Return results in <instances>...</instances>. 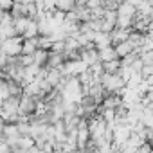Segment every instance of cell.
I'll return each instance as SVG.
<instances>
[{
    "label": "cell",
    "instance_id": "obj_6",
    "mask_svg": "<svg viewBox=\"0 0 153 153\" xmlns=\"http://www.w3.org/2000/svg\"><path fill=\"white\" fill-rule=\"evenodd\" d=\"M27 22H29V16H16V18L13 20L15 29H16V34H22V36H24V31H25V27H27Z\"/></svg>",
    "mask_w": 153,
    "mask_h": 153
},
{
    "label": "cell",
    "instance_id": "obj_10",
    "mask_svg": "<svg viewBox=\"0 0 153 153\" xmlns=\"http://www.w3.org/2000/svg\"><path fill=\"white\" fill-rule=\"evenodd\" d=\"M2 15H4V11H2V9H0V20H2Z\"/></svg>",
    "mask_w": 153,
    "mask_h": 153
},
{
    "label": "cell",
    "instance_id": "obj_7",
    "mask_svg": "<svg viewBox=\"0 0 153 153\" xmlns=\"http://www.w3.org/2000/svg\"><path fill=\"white\" fill-rule=\"evenodd\" d=\"M56 7L61 11H70L76 7V2L74 0H56Z\"/></svg>",
    "mask_w": 153,
    "mask_h": 153
},
{
    "label": "cell",
    "instance_id": "obj_5",
    "mask_svg": "<svg viewBox=\"0 0 153 153\" xmlns=\"http://www.w3.org/2000/svg\"><path fill=\"white\" fill-rule=\"evenodd\" d=\"M103 68H105V72L115 74V72H117V70L121 68V58H114V59L103 61Z\"/></svg>",
    "mask_w": 153,
    "mask_h": 153
},
{
    "label": "cell",
    "instance_id": "obj_1",
    "mask_svg": "<svg viewBox=\"0 0 153 153\" xmlns=\"http://www.w3.org/2000/svg\"><path fill=\"white\" fill-rule=\"evenodd\" d=\"M22 43H24V36L15 34L11 38H6V40L0 42V49L9 56H20L22 54Z\"/></svg>",
    "mask_w": 153,
    "mask_h": 153
},
{
    "label": "cell",
    "instance_id": "obj_3",
    "mask_svg": "<svg viewBox=\"0 0 153 153\" xmlns=\"http://www.w3.org/2000/svg\"><path fill=\"white\" fill-rule=\"evenodd\" d=\"M38 49H40L38 36L36 38H24V43H22V52L24 54H34Z\"/></svg>",
    "mask_w": 153,
    "mask_h": 153
},
{
    "label": "cell",
    "instance_id": "obj_8",
    "mask_svg": "<svg viewBox=\"0 0 153 153\" xmlns=\"http://www.w3.org/2000/svg\"><path fill=\"white\" fill-rule=\"evenodd\" d=\"M51 51L52 52H65V40H54Z\"/></svg>",
    "mask_w": 153,
    "mask_h": 153
},
{
    "label": "cell",
    "instance_id": "obj_2",
    "mask_svg": "<svg viewBox=\"0 0 153 153\" xmlns=\"http://www.w3.org/2000/svg\"><path fill=\"white\" fill-rule=\"evenodd\" d=\"M36 36H40V24L36 18H29L27 27L24 31V38H36Z\"/></svg>",
    "mask_w": 153,
    "mask_h": 153
},
{
    "label": "cell",
    "instance_id": "obj_4",
    "mask_svg": "<svg viewBox=\"0 0 153 153\" xmlns=\"http://www.w3.org/2000/svg\"><path fill=\"white\" fill-rule=\"evenodd\" d=\"M97 52H99V59H101V61H108V59L117 58V52H115V47H114V45H108V47L97 49Z\"/></svg>",
    "mask_w": 153,
    "mask_h": 153
},
{
    "label": "cell",
    "instance_id": "obj_9",
    "mask_svg": "<svg viewBox=\"0 0 153 153\" xmlns=\"http://www.w3.org/2000/svg\"><path fill=\"white\" fill-rule=\"evenodd\" d=\"M15 2H20V4H27L29 0H15Z\"/></svg>",
    "mask_w": 153,
    "mask_h": 153
}]
</instances>
